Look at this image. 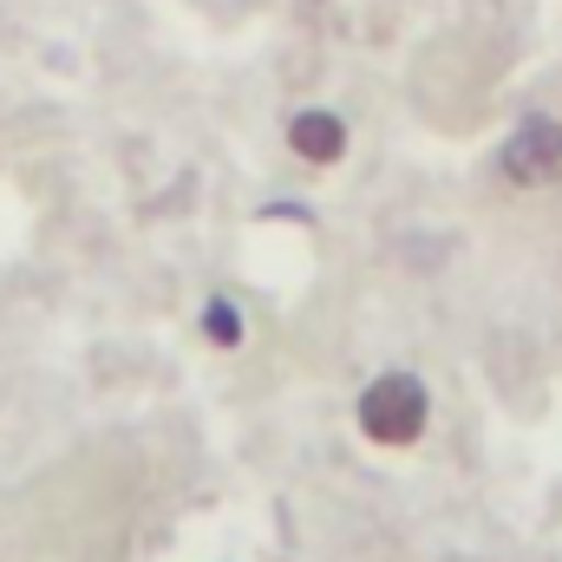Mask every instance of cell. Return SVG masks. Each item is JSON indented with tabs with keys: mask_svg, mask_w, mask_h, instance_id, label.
<instances>
[{
	"mask_svg": "<svg viewBox=\"0 0 562 562\" xmlns=\"http://www.w3.org/2000/svg\"><path fill=\"white\" fill-rule=\"evenodd\" d=\"M431 419V400L413 373H380L367 393H360V431L373 445H413Z\"/></svg>",
	"mask_w": 562,
	"mask_h": 562,
	"instance_id": "1",
	"label": "cell"
},
{
	"mask_svg": "<svg viewBox=\"0 0 562 562\" xmlns=\"http://www.w3.org/2000/svg\"><path fill=\"white\" fill-rule=\"evenodd\" d=\"M288 144H294V157H307V164H340V157H347V125H340L334 112H301V119L288 125Z\"/></svg>",
	"mask_w": 562,
	"mask_h": 562,
	"instance_id": "3",
	"label": "cell"
},
{
	"mask_svg": "<svg viewBox=\"0 0 562 562\" xmlns=\"http://www.w3.org/2000/svg\"><path fill=\"white\" fill-rule=\"evenodd\" d=\"M504 177L524 183V190L562 183V119H550V112L524 119V125L510 132V144H504Z\"/></svg>",
	"mask_w": 562,
	"mask_h": 562,
	"instance_id": "2",
	"label": "cell"
},
{
	"mask_svg": "<svg viewBox=\"0 0 562 562\" xmlns=\"http://www.w3.org/2000/svg\"><path fill=\"white\" fill-rule=\"evenodd\" d=\"M210 340H223V347H236V340H243V334H236V314H229L223 301L210 307Z\"/></svg>",
	"mask_w": 562,
	"mask_h": 562,
	"instance_id": "4",
	"label": "cell"
}]
</instances>
